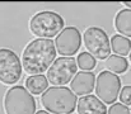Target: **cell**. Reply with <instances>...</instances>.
Masks as SVG:
<instances>
[{"mask_svg": "<svg viewBox=\"0 0 131 114\" xmlns=\"http://www.w3.org/2000/svg\"><path fill=\"white\" fill-rule=\"evenodd\" d=\"M5 114H35L36 102L32 94L23 86H13L4 98Z\"/></svg>", "mask_w": 131, "mask_h": 114, "instance_id": "3957f363", "label": "cell"}, {"mask_svg": "<svg viewBox=\"0 0 131 114\" xmlns=\"http://www.w3.org/2000/svg\"><path fill=\"white\" fill-rule=\"evenodd\" d=\"M56 58V48L51 38H37L27 44L22 55V69L28 75L45 72Z\"/></svg>", "mask_w": 131, "mask_h": 114, "instance_id": "6da1fadb", "label": "cell"}, {"mask_svg": "<svg viewBox=\"0 0 131 114\" xmlns=\"http://www.w3.org/2000/svg\"><path fill=\"white\" fill-rule=\"evenodd\" d=\"M106 69L113 74H124L129 69V62L124 56L111 55L106 58Z\"/></svg>", "mask_w": 131, "mask_h": 114, "instance_id": "5bb4252c", "label": "cell"}, {"mask_svg": "<svg viewBox=\"0 0 131 114\" xmlns=\"http://www.w3.org/2000/svg\"><path fill=\"white\" fill-rule=\"evenodd\" d=\"M77 70H78L77 61L71 58V56L55 58L52 64L48 66V69L46 70L47 71L46 79L52 85H57V86L66 85L77 74Z\"/></svg>", "mask_w": 131, "mask_h": 114, "instance_id": "5b68a950", "label": "cell"}, {"mask_svg": "<svg viewBox=\"0 0 131 114\" xmlns=\"http://www.w3.org/2000/svg\"><path fill=\"white\" fill-rule=\"evenodd\" d=\"M111 49L118 55V56H127L130 53L131 48V42L129 37H125L122 34H116L111 38Z\"/></svg>", "mask_w": 131, "mask_h": 114, "instance_id": "9a60e30c", "label": "cell"}, {"mask_svg": "<svg viewBox=\"0 0 131 114\" xmlns=\"http://www.w3.org/2000/svg\"><path fill=\"white\" fill-rule=\"evenodd\" d=\"M120 89H121V81L118 76L108 70L102 71L95 79L94 90L97 93V96L104 104L110 105L113 104L120 94Z\"/></svg>", "mask_w": 131, "mask_h": 114, "instance_id": "52a82bcc", "label": "cell"}, {"mask_svg": "<svg viewBox=\"0 0 131 114\" xmlns=\"http://www.w3.org/2000/svg\"><path fill=\"white\" fill-rule=\"evenodd\" d=\"M120 99H121V103L127 105V107L131 104V87L129 85L122 87L121 94H120Z\"/></svg>", "mask_w": 131, "mask_h": 114, "instance_id": "ac0fdd59", "label": "cell"}, {"mask_svg": "<svg viewBox=\"0 0 131 114\" xmlns=\"http://www.w3.org/2000/svg\"><path fill=\"white\" fill-rule=\"evenodd\" d=\"M19 57L9 48H0V82L5 85L15 84L22 76Z\"/></svg>", "mask_w": 131, "mask_h": 114, "instance_id": "ba28073f", "label": "cell"}, {"mask_svg": "<svg viewBox=\"0 0 131 114\" xmlns=\"http://www.w3.org/2000/svg\"><path fill=\"white\" fill-rule=\"evenodd\" d=\"M95 84V76L93 75L92 71H82L74 75V79H71V91L78 95L83 96L88 95L94 90Z\"/></svg>", "mask_w": 131, "mask_h": 114, "instance_id": "30bf717a", "label": "cell"}, {"mask_svg": "<svg viewBox=\"0 0 131 114\" xmlns=\"http://www.w3.org/2000/svg\"><path fill=\"white\" fill-rule=\"evenodd\" d=\"M84 44L88 52L98 60H106L111 53V44L106 32L98 27H90L84 32Z\"/></svg>", "mask_w": 131, "mask_h": 114, "instance_id": "8992f818", "label": "cell"}, {"mask_svg": "<svg viewBox=\"0 0 131 114\" xmlns=\"http://www.w3.org/2000/svg\"><path fill=\"white\" fill-rule=\"evenodd\" d=\"M78 114H107L104 103L94 95H83L79 102H77Z\"/></svg>", "mask_w": 131, "mask_h": 114, "instance_id": "8fae6325", "label": "cell"}, {"mask_svg": "<svg viewBox=\"0 0 131 114\" xmlns=\"http://www.w3.org/2000/svg\"><path fill=\"white\" fill-rule=\"evenodd\" d=\"M56 51L61 56H73L75 55L82 44V36L78 28L68 27L62 28L59 33L57 38L53 42Z\"/></svg>", "mask_w": 131, "mask_h": 114, "instance_id": "9c48e42d", "label": "cell"}, {"mask_svg": "<svg viewBox=\"0 0 131 114\" xmlns=\"http://www.w3.org/2000/svg\"><path fill=\"white\" fill-rule=\"evenodd\" d=\"M77 65L84 71H92L95 67V58L89 52H82L77 58Z\"/></svg>", "mask_w": 131, "mask_h": 114, "instance_id": "2e32d148", "label": "cell"}, {"mask_svg": "<svg viewBox=\"0 0 131 114\" xmlns=\"http://www.w3.org/2000/svg\"><path fill=\"white\" fill-rule=\"evenodd\" d=\"M107 114H130V109L122 103H113L107 110Z\"/></svg>", "mask_w": 131, "mask_h": 114, "instance_id": "e0dca14e", "label": "cell"}, {"mask_svg": "<svg viewBox=\"0 0 131 114\" xmlns=\"http://www.w3.org/2000/svg\"><path fill=\"white\" fill-rule=\"evenodd\" d=\"M36 114H51L50 112H47V110H40V112H37Z\"/></svg>", "mask_w": 131, "mask_h": 114, "instance_id": "d6986e66", "label": "cell"}, {"mask_svg": "<svg viewBox=\"0 0 131 114\" xmlns=\"http://www.w3.org/2000/svg\"><path fill=\"white\" fill-rule=\"evenodd\" d=\"M64 28V19L53 11L37 13L29 22L32 34L38 38H52Z\"/></svg>", "mask_w": 131, "mask_h": 114, "instance_id": "277c9868", "label": "cell"}, {"mask_svg": "<svg viewBox=\"0 0 131 114\" xmlns=\"http://www.w3.org/2000/svg\"><path fill=\"white\" fill-rule=\"evenodd\" d=\"M115 27L117 32L125 37H131V10H120L115 19Z\"/></svg>", "mask_w": 131, "mask_h": 114, "instance_id": "7c38bea8", "label": "cell"}, {"mask_svg": "<svg viewBox=\"0 0 131 114\" xmlns=\"http://www.w3.org/2000/svg\"><path fill=\"white\" fill-rule=\"evenodd\" d=\"M43 108L53 114H71L77 107V95L66 86H51L42 93Z\"/></svg>", "mask_w": 131, "mask_h": 114, "instance_id": "7a4b0ae2", "label": "cell"}, {"mask_svg": "<svg viewBox=\"0 0 131 114\" xmlns=\"http://www.w3.org/2000/svg\"><path fill=\"white\" fill-rule=\"evenodd\" d=\"M26 87L32 95H40L48 87V81L42 74L31 75L26 80Z\"/></svg>", "mask_w": 131, "mask_h": 114, "instance_id": "4fadbf2b", "label": "cell"}]
</instances>
